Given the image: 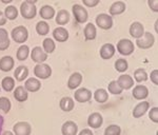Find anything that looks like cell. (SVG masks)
<instances>
[{"instance_id": "6da1fadb", "label": "cell", "mask_w": 158, "mask_h": 135, "mask_svg": "<svg viewBox=\"0 0 158 135\" xmlns=\"http://www.w3.org/2000/svg\"><path fill=\"white\" fill-rule=\"evenodd\" d=\"M36 1H33V0H27L21 3L20 6V12H21L22 17L25 19H32L36 16L37 14V10L36 6H35Z\"/></svg>"}, {"instance_id": "7a4b0ae2", "label": "cell", "mask_w": 158, "mask_h": 135, "mask_svg": "<svg viewBox=\"0 0 158 135\" xmlns=\"http://www.w3.org/2000/svg\"><path fill=\"white\" fill-rule=\"evenodd\" d=\"M12 37L15 42L24 43L27 40V37H29V32H27V27L20 25V27H15V29H13Z\"/></svg>"}, {"instance_id": "3957f363", "label": "cell", "mask_w": 158, "mask_h": 135, "mask_svg": "<svg viewBox=\"0 0 158 135\" xmlns=\"http://www.w3.org/2000/svg\"><path fill=\"white\" fill-rule=\"evenodd\" d=\"M34 74L40 79H48L52 75V69L47 63H38L34 68Z\"/></svg>"}, {"instance_id": "277c9868", "label": "cell", "mask_w": 158, "mask_h": 135, "mask_svg": "<svg viewBox=\"0 0 158 135\" xmlns=\"http://www.w3.org/2000/svg\"><path fill=\"white\" fill-rule=\"evenodd\" d=\"M134 43L129 39H121L117 43V50L121 55L128 56L134 52Z\"/></svg>"}, {"instance_id": "5b68a950", "label": "cell", "mask_w": 158, "mask_h": 135, "mask_svg": "<svg viewBox=\"0 0 158 135\" xmlns=\"http://www.w3.org/2000/svg\"><path fill=\"white\" fill-rule=\"evenodd\" d=\"M154 40H155L154 36H153L151 33L147 32L142 35V37H140L139 39L136 40V44H137V47L140 48V49L147 50V49H150L151 47H153Z\"/></svg>"}, {"instance_id": "8992f818", "label": "cell", "mask_w": 158, "mask_h": 135, "mask_svg": "<svg viewBox=\"0 0 158 135\" xmlns=\"http://www.w3.org/2000/svg\"><path fill=\"white\" fill-rule=\"evenodd\" d=\"M73 14L74 17H75L76 21L79 22V23H85V22L88 20V12L80 4H74L73 6Z\"/></svg>"}, {"instance_id": "52a82bcc", "label": "cell", "mask_w": 158, "mask_h": 135, "mask_svg": "<svg viewBox=\"0 0 158 135\" xmlns=\"http://www.w3.org/2000/svg\"><path fill=\"white\" fill-rule=\"evenodd\" d=\"M96 24L102 30H110L113 25V19L108 14H99L96 18Z\"/></svg>"}, {"instance_id": "ba28073f", "label": "cell", "mask_w": 158, "mask_h": 135, "mask_svg": "<svg viewBox=\"0 0 158 135\" xmlns=\"http://www.w3.org/2000/svg\"><path fill=\"white\" fill-rule=\"evenodd\" d=\"M74 97H75L76 101H78V103H88L92 98V92L85 88H80L78 90H76L75 94H74Z\"/></svg>"}, {"instance_id": "9c48e42d", "label": "cell", "mask_w": 158, "mask_h": 135, "mask_svg": "<svg viewBox=\"0 0 158 135\" xmlns=\"http://www.w3.org/2000/svg\"><path fill=\"white\" fill-rule=\"evenodd\" d=\"M31 57H32L33 61H35L37 63H43L48 59V54L42 50V48L35 47L32 51Z\"/></svg>"}, {"instance_id": "30bf717a", "label": "cell", "mask_w": 158, "mask_h": 135, "mask_svg": "<svg viewBox=\"0 0 158 135\" xmlns=\"http://www.w3.org/2000/svg\"><path fill=\"white\" fill-rule=\"evenodd\" d=\"M15 135H30L32 132V128H31L30 124L25 123V121H19L14 126L13 128Z\"/></svg>"}, {"instance_id": "8fae6325", "label": "cell", "mask_w": 158, "mask_h": 135, "mask_svg": "<svg viewBox=\"0 0 158 135\" xmlns=\"http://www.w3.org/2000/svg\"><path fill=\"white\" fill-rule=\"evenodd\" d=\"M78 132V126L74 121H65L61 127V133L62 135H76Z\"/></svg>"}, {"instance_id": "7c38bea8", "label": "cell", "mask_w": 158, "mask_h": 135, "mask_svg": "<svg viewBox=\"0 0 158 135\" xmlns=\"http://www.w3.org/2000/svg\"><path fill=\"white\" fill-rule=\"evenodd\" d=\"M103 123V118L101 116V114L97 113H92L88 118V124L93 129H98L101 127V124Z\"/></svg>"}, {"instance_id": "4fadbf2b", "label": "cell", "mask_w": 158, "mask_h": 135, "mask_svg": "<svg viewBox=\"0 0 158 135\" xmlns=\"http://www.w3.org/2000/svg\"><path fill=\"white\" fill-rule=\"evenodd\" d=\"M81 82H82V75L80 73L76 72L70 76L68 80V86L71 90H75L76 88H78L81 85Z\"/></svg>"}, {"instance_id": "5bb4252c", "label": "cell", "mask_w": 158, "mask_h": 135, "mask_svg": "<svg viewBox=\"0 0 158 135\" xmlns=\"http://www.w3.org/2000/svg\"><path fill=\"white\" fill-rule=\"evenodd\" d=\"M133 97L137 100H142V99H146L149 95V90H148L147 86H136L134 88L133 92Z\"/></svg>"}, {"instance_id": "9a60e30c", "label": "cell", "mask_w": 158, "mask_h": 135, "mask_svg": "<svg viewBox=\"0 0 158 135\" xmlns=\"http://www.w3.org/2000/svg\"><path fill=\"white\" fill-rule=\"evenodd\" d=\"M115 54V48L111 43H106L100 49V56L102 59H110Z\"/></svg>"}, {"instance_id": "2e32d148", "label": "cell", "mask_w": 158, "mask_h": 135, "mask_svg": "<svg viewBox=\"0 0 158 135\" xmlns=\"http://www.w3.org/2000/svg\"><path fill=\"white\" fill-rule=\"evenodd\" d=\"M130 34H131L132 37L139 39L144 34L143 25L140 23V22H134V23H132V25L130 27Z\"/></svg>"}, {"instance_id": "e0dca14e", "label": "cell", "mask_w": 158, "mask_h": 135, "mask_svg": "<svg viewBox=\"0 0 158 135\" xmlns=\"http://www.w3.org/2000/svg\"><path fill=\"white\" fill-rule=\"evenodd\" d=\"M116 81L122 90H129L134 86V79L129 75H121Z\"/></svg>"}, {"instance_id": "ac0fdd59", "label": "cell", "mask_w": 158, "mask_h": 135, "mask_svg": "<svg viewBox=\"0 0 158 135\" xmlns=\"http://www.w3.org/2000/svg\"><path fill=\"white\" fill-rule=\"evenodd\" d=\"M53 37H54V39L57 40V41L64 42V41H67L69 38V32L62 27H56L54 31H53Z\"/></svg>"}, {"instance_id": "d6986e66", "label": "cell", "mask_w": 158, "mask_h": 135, "mask_svg": "<svg viewBox=\"0 0 158 135\" xmlns=\"http://www.w3.org/2000/svg\"><path fill=\"white\" fill-rule=\"evenodd\" d=\"M150 104L147 101H143V103H139L133 110V116L135 118H140L141 116H143L144 114L147 113V111L149 110Z\"/></svg>"}, {"instance_id": "ffe728a7", "label": "cell", "mask_w": 158, "mask_h": 135, "mask_svg": "<svg viewBox=\"0 0 158 135\" xmlns=\"http://www.w3.org/2000/svg\"><path fill=\"white\" fill-rule=\"evenodd\" d=\"M14 59L11 56H4L0 59V70L3 71V72H9L14 68Z\"/></svg>"}, {"instance_id": "44dd1931", "label": "cell", "mask_w": 158, "mask_h": 135, "mask_svg": "<svg viewBox=\"0 0 158 135\" xmlns=\"http://www.w3.org/2000/svg\"><path fill=\"white\" fill-rule=\"evenodd\" d=\"M24 88L29 92H37L41 88V83H40V81L37 78H29L25 81Z\"/></svg>"}, {"instance_id": "7402d4cb", "label": "cell", "mask_w": 158, "mask_h": 135, "mask_svg": "<svg viewBox=\"0 0 158 135\" xmlns=\"http://www.w3.org/2000/svg\"><path fill=\"white\" fill-rule=\"evenodd\" d=\"M10 47V38L6 29L0 27V51H6Z\"/></svg>"}, {"instance_id": "603a6c76", "label": "cell", "mask_w": 158, "mask_h": 135, "mask_svg": "<svg viewBox=\"0 0 158 135\" xmlns=\"http://www.w3.org/2000/svg\"><path fill=\"white\" fill-rule=\"evenodd\" d=\"M126 11V3L122 1H116L110 7V14L115 16V15H120Z\"/></svg>"}, {"instance_id": "cb8c5ba5", "label": "cell", "mask_w": 158, "mask_h": 135, "mask_svg": "<svg viewBox=\"0 0 158 135\" xmlns=\"http://www.w3.org/2000/svg\"><path fill=\"white\" fill-rule=\"evenodd\" d=\"M14 97L17 101L19 103H23L27 99V91L25 90L23 86H17V89H15L14 91Z\"/></svg>"}, {"instance_id": "d4e9b609", "label": "cell", "mask_w": 158, "mask_h": 135, "mask_svg": "<svg viewBox=\"0 0 158 135\" xmlns=\"http://www.w3.org/2000/svg\"><path fill=\"white\" fill-rule=\"evenodd\" d=\"M75 107V103H74V100L71 97H63L61 98L60 100V109L64 112H70L72 111Z\"/></svg>"}, {"instance_id": "484cf974", "label": "cell", "mask_w": 158, "mask_h": 135, "mask_svg": "<svg viewBox=\"0 0 158 135\" xmlns=\"http://www.w3.org/2000/svg\"><path fill=\"white\" fill-rule=\"evenodd\" d=\"M27 75H29V69L27 67H24V65H20V67H18L16 70H15V73H14V76L17 81L24 80L25 78L27 77Z\"/></svg>"}, {"instance_id": "4316f807", "label": "cell", "mask_w": 158, "mask_h": 135, "mask_svg": "<svg viewBox=\"0 0 158 135\" xmlns=\"http://www.w3.org/2000/svg\"><path fill=\"white\" fill-rule=\"evenodd\" d=\"M96 27L93 23H88L85 27V40H94L96 38Z\"/></svg>"}, {"instance_id": "83f0119b", "label": "cell", "mask_w": 158, "mask_h": 135, "mask_svg": "<svg viewBox=\"0 0 158 135\" xmlns=\"http://www.w3.org/2000/svg\"><path fill=\"white\" fill-rule=\"evenodd\" d=\"M55 15V10L54 7H52L51 6H43L40 9V16L41 18L48 20V19H52Z\"/></svg>"}, {"instance_id": "f1b7e54d", "label": "cell", "mask_w": 158, "mask_h": 135, "mask_svg": "<svg viewBox=\"0 0 158 135\" xmlns=\"http://www.w3.org/2000/svg\"><path fill=\"white\" fill-rule=\"evenodd\" d=\"M69 21H70V14H69L68 11L61 10V11L58 12L57 17H56V22H57V24L64 25V24H67Z\"/></svg>"}, {"instance_id": "f546056e", "label": "cell", "mask_w": 158, "mask_h": 135, "mask_svg": "<svg viewBox=\"0 0 158 135\" xmlns=\"http://www.w3.org/2000/svg\"><path fill=\"white\" fill-rule=\"evenodd\" d=\"M94 98H95V100L97 101V103H103L109 99V94L104 89H98V90H96L95 93H94Z\"/></svg>"}, {"instance_id": "4dcf8cb0", "label": "cell", "mask_w": 158, "mask_h": 135, "mask_svg": "<svg viewBox=\"0 0 158 135\" xmlns=\"http://www.w3.org/2000/svg\"><path fill=\"white\" fill-rule=\"evenodd\" d=\"M42 47H43V51H44L47 54H51L55 51V42L52 38H45L42 42Z\"/></svg>"}, {"instance_id": "1f68e13d", "label": "cell", "mask_w": 158, "mask_h": 135, "mask_svg": "<svg viewBox=\"0 0 158 135\" xmlns=\"http://www.w3.org/2000/svg\"><path fill=\"white\" fill-rule=\"evenodd\" d=\"M4 16H6V19H10V20L16 19L17 16H18V10L14 6H9L4 10Z\"/></svg>"}, {"instance_id": "d6a6232c", "label": "cell", "mask_w": 158, "mask_h": 135, "mask_svg": "<svg viewBox=\"0 0 158 135\" xmlns=\"http://www.w3.org/2000/svg\"><path fill=\"white\" fill-rule=\"evenodd\" d=\"M36 32L41 36L48 35L50 32V25L47 23L45 21H39L36 24Z\"/></svg>"}, {"instance_id": "836d02e7", "label": "cell", "mask_w": 158, "mask_h": 135, "mask_svg": "<svg viewBox=\"0 0 158 135\" xmlns=\"http://www.w3.org/2000/svg\"><path fill=\"white\" fill-rule=\"evenodd\" d=\"M29 53H30V49L27 45H21L18 50H17L16 56H17V59L18 60H25L27 57H29Z\"/></svg>"}, {"instance_id": "e575fe53", "label": "cell", "mask_w": 158, "mask_h": 135, "mask_svg": "<svg viewBox=\"0 0 158 135\" xmlns=\"http://www.w3.org/2000/svg\"><path fill=\"white\" fill-rule=\"evenodd\" d=\"M1 86H2V88H3L4 91H6V92H11L15 86V80L13 79L12 77H6V78L2 79Z\"/></svg>"}, {"instance_id": "d590c367", "label": "cell", "mask_w": 158, "mask_h": 135, "mask_svg": "<svg viewBox=\"0 0 158 135\" xmlns=\"http://www.w3.org/2000/svg\"><path fill=\"white\" fill-rule=\"evenodd\" d=\"M108 89H109V92L111 94H114V95H119V94H121L122 91H123L120 86H119L116 80L111 81L108 86Z\"/></svg>"}, {"instance_id": "8d00e7d4", "label": "cell", "mask_w": 158, "mask_h": 135, "mask_svg": "<svg viewBox=\"0 0 158 135\" xmlns=\"http://www.w3.org/2000/svg\"><path fill=\"white\" fill-rule=\"evenodd\" d=\"M134 77L137 82H141V81H146L148 79V74L143 69H137L134 72Z\"/></svg>"}, {"instance_id": "74e56055", "label": "cell", "mask_w": 158, "mask_h": 135, "mask_svg": "<svg viewBox=\"0 0 158 135\" xmlns=\"http://www.w3.org/2000/svg\"><path fill=\"white\" fill-rule=\"evenodd\" d=\"M11 101L7 97H0V111H3L4 113H9L11 110Z\"/></svg>"}, {"instance_id": "f35d334b", "label": "cell", "mask_w": 158, "mask_h": 135, "mask_svg": "<svg viewBox=\"0 0 158 135\" xmlns=\"http://www.w3.org/2000/svg\"><path fill=\"white\" fill-rule=\"evenodd\" d=\"M128 67H129L128 62H127V60H124V59H118L115 61L116 71H118V72H120V73L126 72V71L128 70Z\"/></svg>"}, {"instance_id": "ab89813d", "label": "cell", "mask_w": 158, "mask_h": 135, "mask_svg": "<svg viewBox=\"0 0 158 135\" xmlns=\"http://www.w3.org/2000/svg\"><path fill=\"white\" fill-rule=\"evenodd\" d=\"M120 127L116 126V124H112L104 130V135H120Z\"/></svg>"}, {"instance_id": "60d3db41", "label": "cell", "mask_w": 158, "mask_h": 135, "mask_svg": "<svg viewBox=\"0 0 158 135\" xmlns=\"http://www.w3.org/2000/svg\"><path fill=\"white\" fill-rule=\"evenodd\" d=\"M149 117L153 123H155V124L158 123V108L157 107L151 109V111H150V113H149Z\"/></svg>"}, {"instance_id": "b9f144b4", "label": "cell", "mask_w": 158, "mask_h": 135, "mask_svg": "<svg viewBox=\"0 0 158 135\" xmlns=\"http://www.w3.org/2000/svg\"><path fill=\"white\" fill-rule=\"evenodd\" d=\"M148 4H149V6L151 10H153L154 12H158V1L157 0H149V1H148Z\"/></svg>"}, {"instance_id": "7bdbcfd3", "label": "cell", "mask_w": 158, "mask_h": 135, "mask_svg": "<svg viewBox=\"0 0 158 135\" xmlns=\"http://www.w3.org/2000/svg\"><path fill=\"white\" fill-rule=\"evenodd\" d=\"M150 78H151V81L154 85H158V71L157 70H154L152 71L151 75H150Z\"/></svg>"}, {"instance_id": "ee69618b", "label": "cell", "mask_w": 158, "mask_h": 135, "mask_svg": "<svg viewBox=\"0 0 158 135\" xmlns=\"http://www.w3.org/2000/svg\"><path fill=\"white\" fill-rule=\"evenodd\" d=\"M83 3H85V6L89 7H93L99 3V0H83Z\"/></svg>"}, {"instance_id": "f6af8a7d", "label": "cell", "mask_w": 158, "mask_h": 135, "mask_svg": "<svg viewBox=\"0 0 158 135\" xmlns=\"http://www.w3.org/2000/svg\"><path fill=\"white\" fill-rule=\"evenodd\" d=\"M6 23V16H4V14L2 12H0V27L1 25H4Z\"/></svg>"}, {"instance_id": "bcb514c9", "label": "cell", "mask_w": 158, "mask_h": 135, "mask_svg": "<svg viewBox=\"0 0 158 135\" xmlns=\"http://www.w3.org/2000/svg\"><path fill=\"white\" fill-rule=\"evenodd\" d=\"M79 135H93V132L90 129H83L82 131L79 133Z\"/></svg>"}, {"instance_id": "7dc6e473", "label": "cell", "mask_w": 158, "mask_h": 135, "mask_svg": "<svg viewBox=\"0 0 158 135\" xmlns=\"http://www.w3.org/2000/svg\"><path fill=\"white\" fill-rule=\"evenodd\" d=\"M3 124H4V118L1 115H0V135H1L2 128H3Z\"/></svg>"}, {"instance_id": "c3c4849f", "label": "cell", "mask_w": 158, "mask_h": 135, "mask_svg": "<svg viewBox=\"0 0 158 135\" xmlns=\"http://www.w3.org/2000/svg\"><path fill=\"white\" fill-rule=\"evenodd\" d=\"M1 135H14V134H13L12 132H10V131H6V132H3Z\"/></svg>"}, {"instance_id": "681fc988", "label": "cell", "mask_w": 158, "mask_h": 135, "mask_svg": "<svg viewBox=\"0 0 158 135\" xmlns=\"http://www.w3.org/2000/svg\"><path fill=\"white\" fill-rule=\"evenodd\" d=\"M2 2H3V3H11L12 0H2Z\"/></svg>"}]
</instances>
